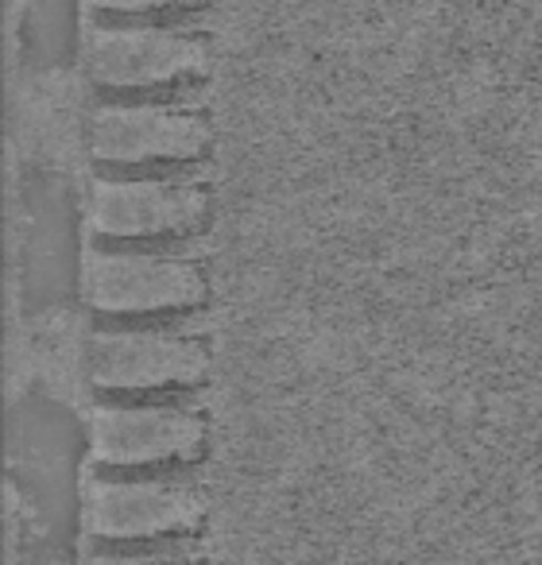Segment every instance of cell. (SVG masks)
<instances>
[{"label":"cell","instance_id":"1","mask_svg":"<svg viewBox=\"0 0 542 565\" xmlns=\"http://www.w3.org/2000/svg\"><path fill=\"white\" fill-rule=\"evenodd\" d=\"M86 295L102 315L144 318L202 307L210 299V282L202 267L187 256L105 244L86 259Z\"/></svg>","mask_w":542,"mask_h":565},{"label":"cell","instance_id":"2","mask_svg":"<svg viewBox=\"0 0 542 565\" xmlns=\"http://www.w3.org/2000/svg\"><path fill=\"white\" fill-rule=\"evenodd\" d=\"M210 40L179 24L113 20L89 35V74L113 94H144L187 82L210 66Z\"/></svg>","mask_w":542,"mask_h":565},{"label":"cell","instance_id":"3","mask_svg":"<svg viewBox=\"0 0 542 565\" xmlns=\"http://www.w3.org/2000/svg\"><path fill=\"white\" fill-rule=\"evenodd\" d=\"M210 213V190L182 174H109L97 179L89 217L105 241H159L198 228Z\"/></svg>","mask_w":542,"mask_h":565},{"label":"cell","instance_id":"4","mask_svg":"<svg viewBox=\"0 0 542 565\" xmlns=\"http://www.w3.org/2000/svg\"><path fill=\"white\" fill-rule=\"evenodd\" d=\"M205 495L179 477H97L86 484V531L109 542H148L194 531Z\"/></svg>","mask_w":542,"mask_h":565},{"label":"cell","instance_id":"5","mask_svg":"<svg viewBox=\"0 0 542 565\" xmlns=\"http://www.w3.org/2000/svg\"><path fill=\"white\" fill-rule=\"evenodd\" d=\"M213 125L167 102H109L89 117V151L109 167L187 163L205 156Z\"/></svg>","mask_w":542,"mask_h":565},{"label":"cell","instance_id":"6","mask_svg":"<svg viewBox=\"0 0 542 565\" xmlns=\"http://www.w3.org/2000/svg\"><path fill=\"white\" fill-rule=\"evenodd\" d=\"M210 372V349L179 330H102L89 338V376L102 392H167Z\"/></svg>","mask_w":542,"mask_h":565},{"label":"cell","instance_id":"7","mask_svg":"<svg viewBox=\"0 0 542 565\" xmlns=\"http://www.w3.org/2000/svg\"><path fill=\"white\" fill-rule=\"evenodd\" d=\"M94 457L109 469L190 461L205 446V418L182 403H102L89 423Z\"/></svg>","mask_w":542,"mask_h":565},{"label":"cell","instance_id":"8","mask_svg":"<svg viewBox=\"0 0 542 565\" xmlns=\"http://www.w3.org/2000/svg\"><path fill=\"white\" fill-rule=\"evenodd\" d=\"M86 565H194L187 554L174 550H102Z\"/></svg>","mask_w":542,"mask_h":565},{"label":"cell","instance_id":"9","mask_svg":"<svg viewBox=\"0 0 542 565\" xmlns=\"http://www.w3.org/2000/svg\"><path fill=\"white\" fill-rule=\"evenodd\" d=\"M102 12L113 17H148V12H174V9H194L202 0H94Z\"/></svg>","mask_w":542,"mask_h":565}]
</instances>
